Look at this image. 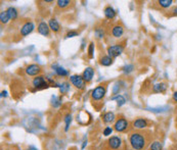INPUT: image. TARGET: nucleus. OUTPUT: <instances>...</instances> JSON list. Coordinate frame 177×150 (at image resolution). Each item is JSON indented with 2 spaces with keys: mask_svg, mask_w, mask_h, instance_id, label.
Wrapping results in <instances>:
<instances>
[{
  "mask_svg": "<svg viewBox=\"0 0 177 150\" xmlns=\"http://www.w3.org/2000/svg\"><path fill=\"white\" fill-rule=\"evenodd\" d=\"M147 125H149V123H147V120L145 119H137L133 122V128L138 131L145 129Z\"/></svg>",
  "mask_w": 177,
  "mask_h": 150,
  "instance_id": "nucleus-11",
  "label": "nucleus"
},
{
  "mask_svg": "<svg viewBox=\"0 0 177 150\" xmlns=\"http://www.w3.org/2000/svg\"><path fill=\"white\" fill-rule=\"evenodd\" d=\"M112 133H113V129L111 127H106V129L104 130V135H105V136H110Z\"/></svg>",
  "mask_w": 177,
  "mask_h": 150,
  "instance_id": "nucleus-35",
  "label": "nucleus"
},
{
  "mask_svg": "<svg viewBox=\"0 0 177 150\" xmlns=\"http://www.w3.org/2000/svg\"><path fill=\"white\" fill-rule=\"evenodd\" d=\"M134 69V67L132 64H128V65H125V67L122 68V71L124 74H130V73Z\"/></svg>",
  "mask_w": 177,
  "mask_h": 150,
  "instance_id": "nucleus-30",
  "label": "nucleus"
},
{
  "mask_svg": "<svg viewBox=\"0 0 177 150\" xmlns=\"http://www.w3.org/2000/svg\"><path fill=\"white\" fill-rule=\"evenodd\" d=\"M147 134L149 133L142 131L132 132L129 136V142H130L131 147L134 150H145L150 140V136Z\"/></svg>",
  "mask_w": 177,
  "mask_h": 150,
  "instance_id": "nucleus-1",
  "label": "nucleus"
},
{
  "mask_svg": "<svg viewBox=\"0 0 177 150\" xmlns=\"http://www.w3.org/2000/svg\"><path fill=\"white\" fill-rule=\"evenodd\" d=\"M129 127V122L126 119H118L115 124H114V130L116 132H119V133H122V132H125Z\"/></svg>",
  "mask_w": 177,
  "mask_h": 150,
  "instance_id": "nucleus-4",
  "label": "nucleus"
},
{
  "mask_svg": "<svg viewBox=\"0 0 177 150\" xmlns=\"http://www.w3.org/2000/svg\"><path fill=\"white\" fill-rule=\"evenodd\" d=\"M106 86L104 85H99L97 87H95L91 92V98L93 101H101L104 99V97L106 96Z\"/></svg>",
  "mask_w": 177,
  "mask_h": 150,
  "instance_id": "nucleus-2",
  "label": "nucleus"
},
{
  "mask_svg": "<svg viewBox=\"0 0 177 150\" xmlns=\"http://www.w3.org/2000/svg\"><path fill=\"white\" fill-rule=\"evenodd\" d=\"M33 86H34L37 90L39 89H44V88H47L49 85L48 83L45 79H44V77L42 76H37L36 78L33 80Z\"/></svg>",
  "mask_w": 177,
  "mask_h": 150,
  "instance_id": "nucleus-6",
  "label": "nucleus"
},
{
  "mask_svg": "<svg viewBox=\"0 0 177 150\" xmlns=\"http://www.w3.org/2000/svg\"><path fill=\"white\" fill-rule=\"evenodd\" d=\"M51 68L54 69V72L57 73V75L61 76V77H67L69 75L67 69H65L62 67H60V65H57V64H52Z\"/></svg>",
  "mask_w": 177,
  "mask_h": 150,
  "instance_id": "nucleus-15",
  "label": "nucleus"
},
{
  "mask_svg": "<svg viewBox=\"0 0 177 150\" xmlns=\"http://www.w3.org/2000/svg\"><path fill=\"white\" fill-rule=\"evenodd\" d=\"M41 73V68L38 64H30L26 68V74L29 76H39Z\"/></svg>",
  "mask_w": 177,
  "mask_h": 150,
  "instance_id": "nucleus-10",
  "label": "nucleus"
},
{
  "mask_svg": "<svg viewBox=\"0 0 177 150\" xmlns=\"http://www.w3.org/2000/svg\"><path fill=\"white\" fill-rule=\"evenodd\" d=\"M51 104H52L53 107H58L61 106V100L60 97H57V96H53L52 99H51Z\"/></svg>",
  "mask_w": 177,
  "mask_h": 150,
  "instance_id": "nucleus-27",
  "label": "nucleus"
},
{
  "mask_svg": "<svg viewBox=\"0 0 177 150\" xmlns=\"http://www.w3.org/2000/svg\"><path fill=\"white\" fill-rule=\"evenodd\" d=\"M69 89H70V84L67 83V82L62 83L61 85H60V90H61V93H67L69 91Z\"/></svg>",
  "mask_w": 177,
  "mask_h": 150,
  "instance_id": "nucleus-29",
  "label": "nucleus"
},
{
  "mask_svg": "<svg viewBox=\"0 0 177 150\" xmlns=\"http://www.w3.org/2000/svg\"><path fill=\"white\" fill-rule=\"evenodd\" d=\"M6 96H7L6 91H2V92H1V97H6Z\"/></svg>",
  "mask_w": 177,
  "mask_h": 150,
  "instance_id": "nucleus-38",
  "label": "nucleus"
},
{
  "mask_svg": "<svg viewBox=\"0 0 177 150\" xmlns=\"http://www.w3.org/2000/svg\"><path fill=\"white\" fill-rule=\"evenodd\" d=\"M108 144H109V147L113 150H118L121 145H122V139L118 136H113L109 139L108 141Z\"/></svg>",
  "mask_w": 177,
  "mask_h": 150,
  "instance_id": "nucleus-8",
  "label": "nucleus"
},
{
  "mask_svg": "<svg viewBox=\"0 0 177 150\" xmlns=\"http://www.w3.org/2000/svg\"><path fill=\"white\" fill-rule=\"evenodd\" d=\"M9 20H10V17H9L8 13H7L6 10H5V12H2L1 13H0V21H1L2 24H7Z\"/></svg>",
  "mask_w": 177,
  "mask_h": 150,
  "instance_id": "nucleus-25",
  "label": "nucleus"
},
{
  "mask_svg": "<svg viewBox=\"0 0 177 150\" xmlns=\"http://www.w3.org/2000/svg\"><path fill=\"white\" fill-rule=\"evenodd\" d=\"M120 90H121V88L119 87V83L115 84V86H114V88H113V94L118 95L120 92Z\"/></svg>",
  "mask_w": 177,
  "mask_h": 150,
  "instance_id": "nucleus-34",
  "label": "nucleus"
},
{
  "mask_svg": "<svg viewBox=\"0 0 177 150\" xmlns=\"http://www.w3.org/2000/svg\"><path fill=\"white\" fill-rule=\"evenodd\" d=\"M34 29H35L34 24H33L32 21H27V23H25L23 26H22L20 33L23 37H25V36H28L29 34H31Z\"/></svg>",
  "mask_w": 177,
  "mask_h": 150,
  "instance_id": "nucleus-9",
  "label": "nucleus"
},
{
  "mask_svg": "<svg viewBox=\"0 0 177 150\" xmlns=\"http://www.w3.org/2000/svg\"><path fill=\"white\" fill-rule=\"evenodd\" d=\"M112 100H115L117 101V104H118V106H123V105L126 103V99H125V97L123 96V95H120V94H118V95H115L113 98H112Z\"/></svg>",
  "mask_w": 177,
  "mask_h": 150,
  "instance_id": "nucleus-21",
  "label": "nucleus"
},
{
  "mask_svg": "<svg viewBox=\"0 0 177 150\" xmlns=\"http://www.w3.org/2000/svg\"><path fill=\"white\" fill-rule=\"evenodd\" d=\"M27 150H38V149H37L35 146H32V145H31V146H29Z\"/></svg>",
  "mask_w": 177,
  "mask_h": 150,
  "instance_id": "nucleus-37",
  "label": "nucleus"
},
{
  "mask_svg": "<svg viewBox=\"0 0 177 150\" xmlns=\"http://www.w3.org/2000/svg\"><path fill=\"white\" fill-rule=\"evenodd\" d=\"M70 81L73 84L74 86H75L77 89L79 90H82L84 89V87H85V84L86 82L84 81V79L82 78V76H79V75H73L70 77Z\"/></svg>",
  "mask_w": 177,
  "mask_h": 150,
  "instance_id": "nucleus-5",
  "label": "nucleus"
},
{
  "mask_svg": "<svg viewBox=\"0 0 177 150\" xmlns=\"http://www.w3.org/2000/svg\"><path fill=\"white\" fill-rule=\"evenodd\" d=\"M115 113L114 112H106L104 115H102V120H104V123L106 124H111V123H113L114 120H115Z\"/></svg>",
  "mask_w": 177,
  "mask_h": 150,
  "instance_id": "nucleus-18",
  "label": "nucleus"
},
{
  "mask_svg": "<svg viewBox=\"0 0 177 150\" xmlns=\"http://www.w3.org/2000/svg\"><path fill=\"white\" fill-rule=\"evenodd\" d=\"M99 63L101 65H104V67H110V65L113 63V58L110 57L109 55H105V56L101 57Z\"/></svg>",
  "mask_w": 177,
  "mask_h": 150,
  "instance_id": "nucleus-20",
  "label": "nucleus"
},
{
  "mask_svg": "<svg viewBox=\"0 0 177 150\" xmlns=\"http://www.w3.org/2000/svg\"><path fill=\"white\" fill-rule=\"evenodd\" d=\"M124 34V29L122 26H120V25H116V26H114L113 29H112V35H113V37H115V38H121L123 36Z\"/></svg>",
  "mask_w": 177,
  "mask_h": 150,
  "instance_id": "nucleus-14",
  "label": "nucleus"
},
{
  "mask_svg": "<svg viewBox=\"0 0 177 150\" xmlns=\"http://www.w3.org/2000/svg\"><path fill=\"white\" fill-rule=\"evenodd\" d=\"M173 100H174L175 102H177V91L176 92H174V94H173Z\"/></svg>",
  "mask_w": 177,
  "mask_h": 150,
  "instance_id": "nucleus-36",
  "label": "nucleus"
},
{
  "mask_svg": "<svg viewBox=\"0 0 177 150\" xmlns=\"http://www.w3.org/2000/svg\"><path fill=\"white\" fill-rule=\"evenodd\" d=\"M167 89V84L166 83H158L153 87V91L155 93H163Z\"/></svg>",
  "mask_w": 177,
  "mask_h": 150,
  "instance_id": "nucleus-17",
  "label": "nucleus"
},
{
  "mask_svg": "<svg viewBox=\"0 0 177 150\" xmlns=\"http://www.w3.org/2000/svg\"><path fill=\"white\" fill-rule=\"evenodd\" d=\"M71 1H69V0H58V1H57V7H60V8L61 9H65L67 8V7H69L70 5H71Z\"/></svg>",
  "mask_w": 177,
  "mask_h": 150,
  "instance_id": "nucleus-23",
  "label": "nucleus"
},
{
  "mask_svg": "<svg viewBox=\"0 0 177 150\" xmlns=\"http://www.w3.org/2000/svg\"><path fill=\"white\" fill-rule=\"evenodd\" d=\"M93 76H94V69L90 67H88L84 69V72L82 74V78L84 79L85 82H90L92 78H93Z\"/></svg>",
  "mask_w": 177,
  "mask_h": 150,
  "instance_id": "nucleus-13",
  "label": "nucleus"
},
{
  "mask_svg": "<svg viewBox=\"0 0 177 150\" xmlns=\"http://www.w3.org/2000/svg\"><path fill=\"white\" fill-rule=\"evenodd\" d=\"M108 55L112 58H115L117 56L121 55V53L124 51V46L120 45V44H115V45H112L108 47Z\"/></svg>",
  "mask_w": 177,
  "mask_h": 150,
  "instance_id": "nucleus-3",
  "label": "nucleus"
},
{
  "mask_svg": "<svg viewBox=\"0 0 177 150\" xmlns=\"http://www.w3.org/2000/svg\"><path fill=\"white\" fill-rule=\"evenodd\" d=\"M37 30H38L39 34H41L42 36H49L50 28H49V26L45 23V21H41V23L38 25Z\"/></svg>",
  "mask_w": 177,
  "mask_h": 150,
  "instance_id": "nucleus-12",
  "label": "nucleus"
},
{
  "mask_svg": "<svg viewBox=\"0 0 177 150\" xmlns=\"http://www.w3.org/2000/svg\"><path fill=\"white\" fill-rule=\"evenodd\" d=\"M6 12H7V13H8L10 20H16L17 17V16H18L17 10L14 8V7H12V6L8 7V8L6 9Z\"/></svg>",
  "mask_w": 177,
  "mask_h": 150,
  "instance_id": "nucleus-22",
  "label": "nucleus"
},
{
  "mask_svg": "<svg viewBox=\"0 0 177 150\" xmlns=\"http://www.w3.org/2000/svg\"><path fill=\"white\" fill-rule=\"evenodd\" d=\"M105 16L108 20H113L116 16V10L113 8L112 6L109 5L105 8Z\"/></svg>",
  "mask_w": 177,
  "mask_h": 150,
  "instance_id": "nucleus-16",
  "label": "nucleus"
},
{
  "mask_svg": "<svg viewBox=\"0 0 177 150\" xmlns=\"http://www.w3.org/2000/svg\"><path fill=\"white\" fill-rule=\"evenodd\" d=\"M65 123H66V128H65V131L66 132H68L69 131V128H70V125H71V123H72V115H66V118H65Z\"/></svg>",
  "mask_w": 177,
  "mask_h": 150,
  "instance_id": "nucleus-28",
  "label": "nucleus"
},
{
  "mask_svg": "<svg viewBox=\"0 0 177 150\" xmlns=\"http://www.w3.org/2000/svg\"><path fill=\"white\" fill-rule=\"evenodd\" d=\"M90 120H91V115L87 111L82 110L77 115V122L80 125H87V124H89Z\"/></svg>",
  "mask_w": 177,
  "mask_h": 150,
  "instance_id": "nucleus-7",
  "label": "nucleus"
},
{
  "mask_svg": "<svg viewBox=\"0 0 177 150\" xmlns=\"http://www.w3.org/2000/svg\"><path fill=\"white\" fill-rule=\"evenodd\" d=\"M86 144H87V142H86V141H84V142H83V144H82V149H84V148H85Z\"/></svg>",
  "mask_w": 177,
  "mask_h": 150,
  "instance_id": "nucleus-39",
  "label": "nucleus"
},
{
  "mask_svg": "<svg viewBox=\"0 0 177 150\" xmlns=\"http://www.w3.org/2000/svg\"><path fill=\"white\" fill-rule=\"evenodd\" d=\"M48 26H49L50 30L55 32V33L60 31V29H61L60 24H58V21L55 20V19H50L49 21H48Z\"/></svg>",
  "mask_w": 177,
  "mask_h": 150,
  "instance_id": "nucleus-19",
  "label": "nucleus"
},
{
  "mask_svg": "<svg viewBox=\"0 0 177 150\" xmlns=\"http://www.w3.org/2000/svg\"><path fill=\"white\" fill-rule=\"evenodd\" d=\"M76 36H78V32L70 31L67 33V35H66V38H73V37H76Z\"/></svg>",
  "mask_w": 177,
  "mask_h": 150,
  "instance_id": "nucleus-33",
  "label": "nucleus"
},
{
  "mask_svg": "<svg viewBox=\"0 0 177 150\" xmlns=\"http://www.w3.org/2000/svg\"><path fill=\"white\" fill-rule=\"evenodd\" d=\"M173 12H174V16H177V7H176V8H174Z\"/></svg>",
  "mask_w": 177,
  "mask_h": 150,
  "instance_id": "nucleus-40",
  "label": "nucleus"
},
{
  "mask_svg": "<svg viewBox=\"0 0 177 150\" xmlns=\"http://www.w3.org/2000/svg\"><path fill=\"white\" fill-rule=\"evenodd\" d=\"M93 53H94V43L93 42H90L89 46H88V55L90 57L93 56Z\"/></svg>",
  "mask_w": 177,
  "mask_h": 150,
  "instance_id": "nucleus-31",
  "label": "nucleus"
},
{
  "mask_svg": "<svg viewBox=\"0 0 177 150\" xmlns=\"http://www.w3.org/2000/svg\"><path fill=\"white\" fill-rule=\"evenodd\" d=\"M172 3H173L172 0H159V1H158V4H159L162 8H168V7L171 6Z\"/></svg>",
  "mask_w": 177,
  "mask_h": 150,
  "instance_id": "nucleus-24",
  "label": "nucleus"
},
{
  "mask_svg": "<svg viewBox=\"0 0 177 150\" xmlns=\"http://www.w3.org/2000/svg\"><path fill=\"white\" fill-rule=\"evenodd\" d=\"M163 149V145L160 141H155L150 145V150H162Z\"/></svg>",
  "mask_w": 177,
  "mask_h": 150,
  "instance_id": "nucleus-26",
  "label": "nucleus"
},
{
  "mask_svg": "<svg viewBox=\"0 0 177 150\" xmlns=\"http://www.w3.org/2000/svg\"><path fill=\"white\" fill-rule=\"evenodd\" d=\"M95 36H96L97 38H104V36H105V33H104V31L101 30V29H96V30H95Z\"/></svg>",
  "mask_w": 177,
  "mask_h": 150,
  "instance_id": "nucleus-32",
  "label": "nucleus"
}]
</instances>
